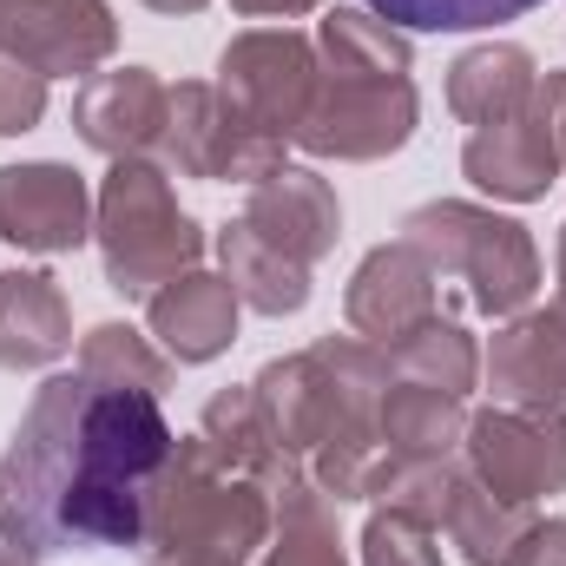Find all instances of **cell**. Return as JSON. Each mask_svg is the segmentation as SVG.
I'll return each instance as SVG.
<instances>
[{"label": "cell", "instance_id": "obj_32", "mask_svg": "<svg viewBox=\"0 0 566 566\" xmlns=\"http://www.w3.org/2000/svg\"><path fill=\"white\" fill-rule=\"evenodd\" d=\"M244 20H296V13H316L323 0H231Z\"/></svg>", "mask_w": 566, "mask_h": 566}, {"label": "cell", "instance_id": "obj_22", "mask_svg": "<svg viewBox=\"0 0 566 566\" xmlns=\"http://www.w3.org/2000/svg\"><path fill=\"white\" fill-rule=\"evenodd\" d=\"M376 428L396 461H448L468 434V409H461V396H441L422 382H389Z\"/></svg>", "mask_w": 566, "mask_h": 566}, {"label": "cell", "instance_id": "obj_31", "mask_svg": "<svg viewBox=\"0 0 566 566\" xmlns=\"http://www.w3.org/2000/svg\"><path fill=\"white\" fill-rule=\"evenodd\" d=\"M501 566H566V521L560 514L554 521H527Z\"/></svg>", "mask_w": 566, "mask_h": 566}, {"label": "cell", "instance_id": "obj_19", "mask_svg": "<svg viewBox=\"0 0 566 566\" xmlns=\"http://www.w3.org/2000/svg\"><path fill=\"white\" fill-rule=\"evenodd\" d=\"M534 86H541V66H534L527 46H514V40H481V46H468V53L448 66V113L474 133V126H494V119L521 113V106L534 99Z\"/></svg>", "mask_w": 566, "mask_h": 566}, {"label": "cell", "instance_id": "obj_33", "mask_svg": "<svg viewBox=\"0 0 566 566\" xmlns=\"http://www.w3.org/2000/svg\"><path fill=\"white\" fill-rule=\"evenodd\" d=\"M0 566H40V560H33V554H27V547H13V541H7V534H0Z\"/></svg>", "mask_w": 566, "mask_h": 566}, {"label": "cell", "instance_id": "obj_35", "mask_svg": "<svg viewBox=\"0 0 566 566\" xmlns=\"http://www.w3.org/2000/svg\"><path fill=\"white\" fill-rule=\"evenodd\" d=\"M560 283H566V224H560Z\"/></svg>", "mask_w": 566, "mask_h": 566}, {"label": "cell", "instance_id": "obj_12", "mask_svg": "<svg viewBox=\"0 0 566 566\" xmlns=\"http://www.w3.org/2000/svg\"><path fill=\"white\" fill-rule=\"evenodd\" d=\"M0 238L33 258H66L93 244V191L60 158L0 165Z\"/></svg>", "mask_w": 566, "mask_h": 566}, {"label": "cell", "instance_id": "obj_11", "mask_svg": "<svg viewBox=\"0 0 566 566\" xmlns=\"http://www.w3.org/2000/svg\"><path fill=\"white\" fill-rule=\"evenodd\" d=\"M0 53L46 80H93L119 53V20L106 0H0Z\"/></svg>", "mask_w": 566, "mask_h": 566}, {"label": "cell", "instance_id": "obj_13", "mask_svg": "<svg viewBox=\"0 0 566 566\" xmlns=\"http://www.w3.org/2000/svg\"><path fill=\"white\" fill-rule=\"evenodd\" d=\"M441 303H448V296H441V277L422 264V251H409L402 238H396V244H376V251L356 264L349 290H343L349 329H356L363 343H376V349L402 343L409 329H422L428 316H448Z\"/></svg>", "mask_w": 566, "mask_h": 566}, {"label": "cell", "instance_id": "obj_8", "mask_svg": "<svg viewBox=\"0 0 566 566\" xmlns=\"http://www.w3.org/2000/svg\"><path fill=\"white\" fill-rule=\"evenodd\" d=\"M316 80H323L316 40L296 27H251V33L224 40V53H218V93L258 133H271L283 145H296V126L316 99Z\"/></svg>", "mask_w": 566, "mask_h": 566}, {"label": "cell", "instance_id": "obj_10", "mask_svg": "<svg viewBox=\"0 0 566 566\" xmlns=\"http://www.w3.org/2000/svg\"><path fill=\"white\" fill-rule=\"evenodd\" d=\"M461 454H468V474L514 507L566 494V409H501L494 402L468 416Z\"/></svg>", "mask_w": 566, "mask_h": 566}, {"label": "cell", "instance_id": "obj_5", "mask_svg": "<svg viewBox=\"0 0 566 566\" xmlns=\"http://www.w3.org/2000/svg\"><path fill=\"white\" fill-rule=\"evenodd\" d=\"M93 244L119 296H158L171 277L198 271L205 224L178 205L171 171L158 158H113L93 198Z\"/></svg>", "mask_w": 566, "mask_h": 566}, {"label": "cell", "instance_id": "obj_14", "mask_svg": "<svg viewBox=\"0 0 566 566\" xmlns=\"http://www.w3.org/2000/svg\"><path fill=\"white\" fill-rule=\"evenodd\" d=\"M481 376L501 409H566V290L494 329Z\"/></svg>", "mask_w": 566, "mask_h": 566}, {"label": "cell", "instance_id": "obj_18", "mask_svg": "<svg viewBox=\"0 0 566 566\" xmlns=\"http://www.w3.org/2000/svg\"><path fill=\"white\" fill-rule=\"evenodd\" d=\"M73 349L66 290L46 271H0V369H46Z\"/></svg>", "mask_w": 566, "mask_h": 566}, {"label": "cell", "instance_id": "obj_16", "mask_svg": "<svg viewBox=\"0 0 566 566\" xmlns=\"http://www.w3.org/2000/svg\"><path fill=\"white\" fill-rule=\"evenodd\" d=\"M244 224L258 238H271L283 258L296 264H323L343 238V205H336V185L310 165H283L264 185H251V205H244Z\"/></svg>", "mask_w": 566, "mask_h": 566}, {"label": "cell", "instance_id": "obj_17", "mask_svg": "<svg viewBox=\"0 0 566 566\" xmlns=\"http://www.w3.org/2000/svg\"><path fill=\"white\" fill-rule=\"evenodd\" d=\"M238 290L224 271H185L171 277L158 296H145V323H151V343L171 356V363H218L231 343H238Z\"/></svg>", "mask_w": 566, "mask_h": 566}, {"label": "cell", "instance_id": "obj_15", "mask_svg": "<svg viewBox=\"0 0 566 566\" xmlns=\"http://www.w3.org/2000/svg\"><path fill=\"white\" fill-rule=\"evenodd\" d=\"M171 86L151 66H106L73 93V133L99 158H158Z\"/></svg>", "mask_w": 566, "mask_h": 566}, {"label": "cell", "instance_id": "obj_21", "mask_svg": "<svg viewBox=\"0 0 566 566\" xmlns=\"http://www.w3.org/2000/svg\"><path fill=\"white\" fill-rule=\"evenodd\" d=\"M218 264L238 290V303H251L258 316H296L310 303V264L283 258L271 238H258L244 218H231L218 231Z\"/></svg>", "mask_w": 566, "mask_h": 566}, {"label": "cell", "instance_id": "obj_34", "mask_svg": "<svg viewBox=\"0 0 566 566\" xmlns=\"http://www.w3.org/2000/svg\"><path fill=\"white\" fill-rule=\"evenodd\" d=\"M145 7H151V13H198L205 0H145Z\"/></svg>", "mask_w": 566, "mask_h": 566}, {"label": "cell", "instance_id": "obj_7", "mask_svg": "<svg viewBox=\"0 0 566 566\" xmlns=\"http://www.w3.org/2000/svg\"><path fill=\"white\" fill-rule=\"evenodd\" d=\"M158 165L198 185H264L283 171V139L258 133L224 93L218 80H178L171 86V113H165V139Z\"/></svg>", "mask_w": 566, "mask_h": 566}, {"label": "cell", "instance_id": "obj_6", "mask_svg": "<svg viewBox=\"0 0 566 566\" xmlns=\"http://www.w3.org/2000/svg\"><path fill=\"white\" fill-rule=\"evenodd\" d=\"M416 119H422V93L409 73H329L323 66L316 99L296 126V145L310 158L376 165L416 139Z\"/></svg>", "mask_w": 566, "mask_h": 566}, {"label": "cell", "instance_id": "obj_27", "mask_svg": "<svg viewBox=\"0 0 566 566\" xmlns=\"http://www.w3.org/2000/svg\"><path fill=\"white\" fill-rule=\"evenodd\" d=\"M80 376L106 382V389H139V396H158L171 389V356L151 349V336H139L133 323H93L80 336Z\"/></svg>", "mask_w": 566, "mask_h": 566}, {"label": "cell", "instance_id": "obj_30", "mask_svg": "<svg viewBox=\"0 0 566 566\" xmlns=\"http://www.w3.org/2000/svg\"><path fill=\"white\" fill-rule=\"evenodd\" d=\"M46 119V73H33L27 60L0 53V139H20Z\"/></svg>", "mask_w": 566, "mask_h": 566}, {"label": "cell", "instance_id": "obj_25", "mask_svg": "<svg viewBox=\"0 0 566 566\" xmlns=\"http://www.w3.org/2000/svg\"><path fill=\"white\" fill-rule=\"evenodd\" d=\"M527 521H534V507H514V501L488 494V488L468 474V461H461L454 501H448V514H441V534L461 547V560H468V566H501V560H507V547L521 541V527H527Z\"/></svg>", "mask_w": 566, "mask_h": 566}, {"label": "cell", "instance_id": "obj_28", "mask_svg": "<svg viewBox=\"0 0 566 566\" xmlns=\"http://www.w3.org/2000/svg\"><path fill=\"white\" fill-rule=\"evenodd\" d=\"M369 13H382L389 27H402L409 40L416 33H481V27H507L547 0H363Z\"/></svg>", "mask_w": 566, "mask_h": 566}, {"label": "cell", "instance_id": "obj_20", "mask_svg": "<svg viewBox=\"0 0 566 566\" xmlns=\"http://www.w3.org/2000/svg\"><path fill=\"white\" fill-rule=\"evenodd\" d=\"M198 434L238 468V474H251V481H264L271 488V501H277L283 488H296V481H310L303 474V461L296 454H283L271 422H264V409H258V396H251V382H231V389H218L211 402H205V416H198Z\"/></svg>", "mask_w": 566, "mask_h": 566}, {"label": "cell", "instance_id": "obj_36", "mask_svg": "<svg viewBox=\"0 0 566 566\" xmlns=\"http://www.w3.org/2000/svg\"><path fill=\"white\" fill-rule=\"evenodd\" d=\"M560 151H566V106H560Z\"/></svg>", "mask_w": 566, "mask_h": 566}, {"label": "cell", "instance_id": "obj_2", "mask_svg": "<svg viewBox=\"0 0 566 566\" xmlns=\"http://www.w3.org/2000/svg\"><path fill=\"white\" fill-rule=\"evenodd\" d=\"M271 488L238 474L205 434H178L145 507L139 554L145 566H251L271 547Z\"/></svg>", "mask_w": 566, "mask_h": 566}, {"label": "cell", "instance_id": "obj_1", "mask_svg": "<svg viewBox=\"0 0 566 566\" xmlns=\"http://www.w3.org/2000/svg\"><path fill=\"white\" fill-rule=\"evenodd\" d=\"M178 434L165 402L93 376H46L0 448V534L33 560L139 547Z\"/></svg>", "mask_w": 566, "mask_h": 566}, {"label": "cell", "instance_id": "obj_3", "mask_svg": "<svg viewBox=\"0 0 566 566\" xmlns=\"http://www.w3.org/2000/svg\"><path fill=\"white\" fill-rule=\"evenodd\" d=\"M389 382H396L389 349L363 336H323L296 356H271L251 376V396L283 454L310 461L329 441H382L376 416H382Z\"/></svg>", "mask_w": 566, "mask_h": 566}, {"label": "cell", "instance_id": "obj_29", "mask_svg": "<svg viewBox=\"0 0 566 566\" xmlns=\"http://www.w3.org/2000/svg\"><path fill=\"white\" fill-rule=\"evenodd\" d=\"M363 566H441V534L416 514L376 507L363 527Z\"/></svg>", "mask_w": 566, "mask_h": 566}, {"label": "cell", "instance_id": "obj_23", "mask_svg": "<svg viewBox=\"0 0 566 566\" xmlns=\"http://www.w3.org/2000/svg\"><path fill=\"white\" fill-rule=\"evenodd\" d=\"M316 60L329 73H409L416 40L369 7H329L316 20Z\"/></svg>", "mask_w": 566, "mask_h": 566}, {"label": "cell", "instance_id": "obj_4", "mask_svg": "<svg viewBox=\"0 0 566 566\" xmlns=\"http://www.w3.org/2000/svg\"><path fill=\"white\" fill-rule=\"evenodd\" d=\"M402 244L422 251V264L441 277V296L454 290L474 316H521L534 310V290H541V251L527 238V224L488 211V205H468V198H434L416 205L402 218Z\"/></svg>", "mask_w": 566, "mask_h": 566}, {"label": "cell", "instance_id": "obj_24", "mask_svg": "<svg viewBox=\"0 0 566 566\" xmlns=\"http://www.w3.org/2000/svg\"><path fill=\"white\" fill-rule=\"evenodd\" d=\"M389 369H396V382H422V389H441V396L468 402V389L481 382V349L454 316H428L422 329L389 343Z\"/></svg>", "mask_w": 566, "mask_h": 566}, {"label": "cell", "instance_id": "obj_26", "mask_svg": "<svg viewBox=\"0 0 566 566\" xmlns=\"http://www.w3.org/2000/svg\"><path fill=\"white\" fill-rule=\"evenodd\" d=\"M264 566H349L343 534H336V501L316 481H296L277 494V527H271Z\"/></svg>", "mask_w": 566, "mask_h": 566}, {"label": "cell", "instance_id": "obj_9", "mask_svg": "<svg viewBox=\"0 0 566 566\" xmlns=\"http://www.w3.org/2000/svg\"><path fill=\"white\" fill-rule=\"evenodd\" d=\"M560 106H566V73H541L534 99L494 126H474L461 145V171L474 191L501 205H534L560 185Z\"/></svg>", "mask_w": 566, "mask_h": 566}]
</instances>
